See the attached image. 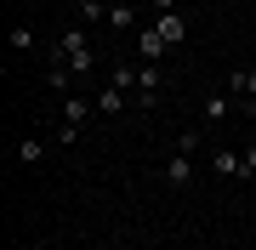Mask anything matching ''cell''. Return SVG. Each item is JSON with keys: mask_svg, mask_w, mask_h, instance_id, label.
Instances as JSON below:
<instances>
[{"mask_svg": "<svg viewBox=\"0 0 256 250\" xmlns=\"http://www.w3.org/2000/svg\"><path fill=\"white\" fill-rule=\"evenodd\" d=\"M52 63H68L80 80H92V74H97V57H92V40H86V28H63V34H57Z\"/></svg>", "mask_w": 256, "mask_h": 250, "instance_id": "cell-1", "label": "cell"}, {"mask_svg": "<svg viewBox=\"0 0 256 250\" xmlns=\"http://www.w3.org/2000/svg\"><path fill=\"white\" fill-rule=\"evenodd\" d=\"M97 114V102L92 97H63V125H57V148H68L74 137H80V125Z\"/></svg>", "mask_w": 256, "mask_h": 250, "instance_id": "cell-2", "label": "cell"}, {"mask_svg": "<svg viewBox=\"0 0 256 250\" xmlns=\"http://www.w3.org/2000/svg\"><path fill=\"white\" fill-rule=\"evenodd\" d=\"M160 85H165L160 63H137V102L142 108H160Z\"/></svg>", "mask_w": 256, "mask_h": 250, "instance_id": "cell-3", "label": "cell"}, {"mask_svg": "<svg viewBox=\"0 0 256 250\" xmlns=\"http://www.w3.org/2000/svg\"><path fill=\"white\" fill-rule=\"evenodd\" d=\"M160 176H165L171 188H194V176H200V171H194V154H171V159L160 165Z\"/></svg>", "mask_w": 256, "mask_h": 250, "instance_id": "cell-4", "label": "cell"}, {"mask_svg": "<svg viewBox=\"0 0 256 250\" xmlns=\"http://www.w3.org/2000/svg\"><path fill=\"white\" fill-rule=\"evenodd\" d=\"M154 34L165 40V46H182V40H188V17H182V11H160V17H154Z\"/></svg>", "mask_w": 256, "mask_h": 250, "instance_id": "cell-5", "label": "cell"}, {"mask_svg": "<svg viewBox=\"0 0 256 250\" xmlns=\"http://www.w3.org/2000/svg\"><path fill=\"white\" fill-rule=\"evenodd\" d=\"M92 102H97V114H102V120H114V114H126L131 91H120V85H102V91H97Z\"/></svg>", "mask_w": 256, "mask_h": 250, "instance_id": "cell-6", "label": "cell"}, {"mask_svg": "<svg viewBox=\"0 0 256 250\" xmlns=\"http://www.w3.org/2000/svg\"><path fill=\"white\" fill-rule=\"evenodd\" d=\"M165 51H171V46L154 34V23H148V28H137V57H142V63H165Z\"/></svg>", "mask_w": 256, "mask_h": 250, "instance_id": "cell-7", "label": "cell"}, {"mask_svg": "<svg viewBox=\"0 0 256 250\" xmlns=\"http://www.w3.org/2000/svg\"><path fill=\"white\" fill-rule=\"evenodd\" d=\"M228 91H234V102H256V68H234Z\"/></svg>", "mask_w": 256, "mask_h": 250, "instance_id": "cell-8", "label": "cell"}, {"mask_svg": "<svg viewBox=\"0 0 256 250\" xmlns=\"http://www.w3.org/2000/svg\"><path fill=\"white\" fill-rule=\"evenodd\" d=\"M108 28L114 34H131V28H137V6H131V0H114L108 6Z\"/></svg>", "mask_w": 256, "mask_h": 250, "instance_id": "cell-9", "label": "cell"}, {"mask_svg": "<svg viewBox=\"0 0 256 250\" xmlns=\"http://www.w3.org/2000/svg\"><path fill=\"white\" fill-rule=\"evenodd\" d=\"M234 114V91H210L205 97V125H222Z\"/></svg>", "mask_w": 256, "mask_h": 250, "instance_id": "cell-10", "label": "cell"}, {"mask_svg": "<svg viewBox=\"0 0 256 250\" xmlns=\"http://www.w3.org/2000/svg\"><path fill=\"white\" fill-rule=\"evenodd\" d=\"M46 154H52L46 137H18V165H40Z\"/></svg>", "mask_w": 256, "mask_h": 250, "instance_id": "cell-11", "label": "cell"}, {"mask_svg": "<svg viewBox=\"0 0 256 250\" xmlns=\"http://www.w3.org/2000/svg\"><path fill=\"white\" fill-rule=\"evenodd\" d=\"M210 171H222V176H239V171H245V159H239L234 148H216V154H210Z\"/></svg>", "mask_w": 256, "mask_h": 250, "instance_id": "cell-12", "label": "cell"}, {"mask_svg": "<svg viewBox=\"0 0 256 250\" xmlns=\"http://www.w3.org/2000/svg\"><path fill=\"white\" fill-rule=\"evenodd\" d=\"M74 6H80L86 23H108V6H102V0H74Z\"/></svg>", "mask_w": 256, "mask_h": 250, "instance_id": "cell-13", "label": "cell"}, {"mask_svg": "<svg viewBox=\"0 0 256 250\" xmlns=\"http://www.w3.org/2000/svg\"><path fill=\"white\" fill-rule=\"evenodd\" d=\"M239 159H245V171H239V176H245V182H256V142H245V148H239Z\"/></svg>", "mask_w": 256, "mask_h": 250, "instance_id": "cell-14", "label": "cell"}, {"mask_svg": "<svg viewBox=\"0 0 256 250\" xmlns=\"http://www.w3.org/2000/svg\"><path fill=\"white\" fill-rule=\"evenodd\" d=\"M12 51H34V28H12Z\"/></svg>", "mask_w": 256, "mask_h": 250, "instance_id": "cell-15", "label": "cell"}, {"mask_svg": "<svg viewBox=\"0 0 256 250\" xmlns=\"http://www.w3.org/2000/svg\"><path fill=\"white\" fill-rule=\"evenodd\" d=\"M176 154H200V131H182L176 137Z\"/></svg>", "mask_w": 256, "mask_h": 250, "instance_id": "cell-16", "label": "cell"}, {"mask_svg": "<svg viewBox=\"0 0 256 250\" xmlns=\"http://www.w3.org/2000/svg\"><path fill=\"white\" fill-rule=\"evenodd\" d=\"M154 11H176V0H154Z\"/></svg>", "mask_w": 256, "mask_h": 250, "instance_id": "cell-17", "label": "cell"}, {"mask_svg": "<svg viewBox=\"0 0 256 250\" xmlns=\"http://www.w3.org/2000/svg\"><path fill=\"white\" fill-rule=\"evenodd\" d=\"M205 250H222V245H205Z\"/></svg>", "mask_w": 256, "mask_h": 250, "instance_id": "cell-18", "label": "cell"}]
</instances>
